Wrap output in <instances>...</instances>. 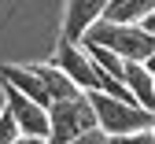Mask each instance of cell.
Masks as SVG:
<instances>
[{
  "instance_id": "1",
  "label": "cell",
  "mask_w": 155,
  "mask_h": 144,
  "mask_svg": "<svg viewBox=\"0 0 155 144\" xmlns=\"http://www.w3.org/2000/svg\"><path fill=\"white\" fill-rule=\"evenodd\" d=\"M85 96H89V104H92L96 126H100L111 140L155 126V115L144 111L140 104H133V100H118V96H111V92H104V89H89Z\"/></svg>"
},
{
  "instance_id": "2",
  "label": "cell",
  "mask_w": 155,
  "mask_h": 144,
  "mask_svg": "<svg viewBox=\"0 0 155 144\" xmlns=\"http://www.w3.org/2000/svg\"><path fill=\"white\" fill-rule=\"evenodd\" d=\"M81 41L104 45L122 59H148L155 52V33H148L140 22H111V18H96L81 33Z\"/></svg>"
},
{
  "instance_id": "3",
  "label": "cell",
  "mask_w": 155,
  "mask_h": 144,
  "mask_svg": "<svg viewBox=\"0 0 155 144\" xmlns=\"http://www.w3.org/2000/svg\"><path fill=\"white\" fill-rule=\"evenodd\" d=\"M45 111H48V137H45L48 144H67L70 137L96 126V115H92V104L85 92L67 96V100H52Z\"/></svg>"
},
{
  "instance_id": "4",
  "label": "cell",
  "mask_w": 155,
  "mask_h": 144,
  "mask_svg": "<svg viewBox=\"0 0 155 144\" xmlns=\"http://www.w3.org/2000/svg\"><path fill=\"white\" fill-rule=\"evenodd\" d=\"M0 89H4V107H8V115L15 118L18 133L48 137V111L37 104V100H30L26 92H18L11 81H4V78H0Z\"/></svg>"
},
{
  "instance_id": "5",
  "label": "cell",
  "mask_w": 155,
  "mask_h": 144,
  "mask_svg": "<svg viewBox=\"0 0 155 144\" xmlns=\"http://www.w3.org/2000/svg\"><path fill=\"white\" fill-rule=\"evenodd\" d=\"M107 0H67V15H63V37L67 41H81V33L104 18Z\"/></svg>"
},
{
  "instance_id": "6",
  "label": "cell",
  "mask_w": 155,
  "mask_h": 144,
  "mask_svg": "<svg viewBox=\"0 0 155 144\" xmlns=\"http://www.w3.org/2000/svg\"><path fill=\"white\" fill-rule=\"evenodd\" d=\"M122 85L129 89V96L137 100L144 111L155 115V78L148 74V67L140 63V59H126V67H122Z\"/></svg>"
},
{
  "instance_id": "7",
  "label": "cell",
  "mask_w": 155,
  "mask_h": 144,
  "mask_svg": "<svg viewBox=\"0 0 155 144\" xmlns=\"http://www.w3.org/2000/svg\"><path fill=\"white\" fill-rule=\"evenodd\" d=\"M0 78H4V81H11V85H15L18 92H26L30 100H37L41 107H48V104H52V96H48V89H45V81H41V74H37L33 67L8 63V67H0Z\"/></svg>"
},
{
  "instance_id": "8",
  "label": "cell",
  "mask_w": 155,
  "mask_h": 144,
  "mask_svg": "<svg viewBox=\"0 0 155 144\" xmlns=\"http://www.w3.org/2000/svg\"><path fill=\"white\" fill-rule=\"evenodd\" d=\"M33 70L41 74V81H45V89H48L52 100H67V96H78V92H81L55 63H33Z\"/></svg>"
},
{
  "instance_id": "9",
  "label": "cell",
  "mask_w": 155,
  "mask_h": 144,
  "mask_svg": "<svg viewBox=\"0 0 155 144\" xmlns=\"http://www.w3.org/2000/svg\"><path fill=\"white\" fill-rule=\"evenodd\" d=\"M78 45L89 52V59H92V63L100 67L104 74H111L114 81H122V67H126V59H122V55H114V52L104 48V45H92V41H78Z\"/></svg>"
},
{
  "instance_id": "10",
  "label": "cell",
  "mask_w": 155,
  "mask_h": 144,
  "mask_svg": "<svg viewBox=\"0 0 155 144\" xmlns=\"http://www.w3.org/2000/svg\"><path fill=\"white\" fill-rule=\"evenodd\" d=\"M67 144H111V137L100 129V126H92V129H85V133H78V137H70Z\"/></svg>"
},
{
  "instance_id": "11",
  "label": "cell",
  "mask_w": 155,
  "mask_h": 144,
  "mask_svg": "<svg viewBox=\"0 0 155 144\" xmlns=\"http://www.w3.org/2000/svg\"><path fill=\"white\" fill-rule=\"evenodd\" d=\"M18 137V126H15V118L8 115V107L4 111H0V144H11Z\"/></svg>"
},
{
  "instance_id": "12",
  "label": "cell",
  "mask_w": 155,
  "mask_h": 144,
  "mask_svg": "<svg viewBox=\"0 0 155 144\" xmlns=\"http://www.w3.org/2000/svg\"><path fill=\"white\" fill-rule=\"evenodd\" d=\"M11 144H48V140H45V137H30V133H18Z\"/></svg>"
},
{
  "instance_id": "13",
  "label": "cell",
  "mask_w": 155,
  "mask_h": 144,
  "mask_svg": "<svg viewBox=\"0 0 155 144\" xmlns=\"http://www.w3.org/2000/svg\"><path fill=\"white\" fill-rule=\"evenodd\" d=\"M140 26H144V30H148V33H155V11H148V15H144V18H140Z\"/></svg>"
},
{
  "instance_id": "14",
  "label": "cell",
  "mask_w": 155,
  "mask_h": 144,
  "mask_svg": "<svg viewBox=\"0 0 155 144\" xmlns=\"http://www.w3.org/2000/svg\"><path fill=\"white\" fill-rule=\"evenodd\" d=\"M140 63H144V67H148V74H151V78H155V52H151V55H148V59H140Z\"/></svg>"
},
{
  "instance_id": "15",
  "label": "cell",
  "mask_w": 155,
  "mask_h": 144,
  "mask_svg": "<svg viewBox=\"0 0 155 144\" xmlns=\"http://www.w3.org/2000/svg\"><path fill=\"white\" fill-rule=\"evenodd\" d=\"M111 144H114V140H111Z\"/></svg>"
}]
</instances>
